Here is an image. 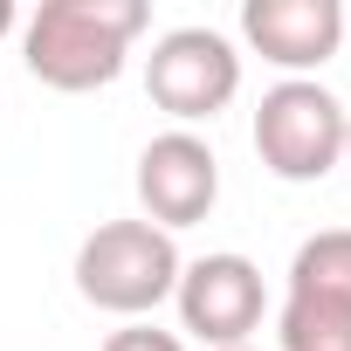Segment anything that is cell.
<instances>
[{"mask_svg": "<svg viewBox=\"0 0 351 351\" xmlns=\"http://www.w3.org/2000/svg\"><path fill=\"white\" fill-rule=\"evenodd\" d=\"M145 28H152L145 0H42L21 21V62L42 90L90 97L124 76V56Z\"/></svg>", "mask_w": 351, "mask_h": 351, "instance_id": "1", "label": "cell"}, {"mask_svg": "<svg viewBox=\"0 0 351 351\" xmlns=\"http://www.w3.org/2000/svg\"><path fill=\"white\" fill-rule=\"evenodd\" d=\"M180 241H172L165 228H152L145 214L131 221H104L83 234L76 248V296L104 317H124V324H145L158 303H172V289H180Z\"/></svg>", "mask_w": 351, "mask_h": 351, "instance_id": "2", "label": "cell"}, {"mask_svg": "<svg viewBox=\"0 0 351 351\" xmlns=\"http://www.w3.org/2000/svg\"><path fill=\"white\" fill-rule=\"evenodd\" d=\"M344 104L317 83V76H282L276 90H262L255 104V158L269 180L282 186H317L344 165Z\"/></svg>", "mask_w": 351, "mask_h": 351, "instance_id": "3", "label": "cell"}, {"mask_svg": "<svg viewBox=\"0 0 351 351\" xmlns=\"http://www.w3.org/2000/svg\"><path fill=\"white\" fill-rule=\"evenodd\" d=\"M145 97L172 117V131L214 124L241 97V49L221 28H165L145 56Z\"/></svg>", "mask_w": 351, "mask_h": 351, "instance_id": "4", "label": "cell"}, {"mask_svg": "<svg viewBox=\"0 0 351 351\" xmlns=\"http://www.w3.org/2000/svg\"><path fill=\"white\" fill-rule=\"evenodd\" d=\"M172 310H180V330L200 337L207 351H234L262 330V310H269V289H262V269L234 248L221 255H200L180 269V289H172Z\"/></svg>", "mask_w": 351, "mask_h": 351, "instance_id": "5", "label": "cell"}, {"mask_svg": "<svg viewBox=\"0 0 351 351\" xmlns=\"http://www.w3.org/2000/svg\"><path fill=\"white\" fill-rule=\"evenodd\" d=\"M221 200V158L200 131H158L145 152H138V207L152 228L180 234V228H200Z\"/></svg>", "mask_w": 351, "mask_h": 351, "instance_id": "6", "label": "cell"}, {"mask_svg": "<svg viewBox=\"0 0 351 351\" xmlns=\"http://www.w3.org/2000/svg\"><path fill=\"white\" fill-rule=\"evenodd\" d=\"M241 42L282 76H317L344 49V8L337 0H248Z\"/></svg>", "mask_w": 351, "mask_h": 351, "instance_id": "7", "label": "cell"}, {"mask_svg": "<svg viewBox=\"0 0 351 351\" xmlns=\"http://www.w3.org/2000/svg\"><path fill=\"white\" fill-rule=\"evenodd\" d=\"M282 296H310V303H344L351 310V228H324L289 255V289Z\"/></svg>", "mask_w": 351, "mask_h": 351, "instance_id": "8", "label": "cell"}, {"mask_svg": "<svg viewBox=\"0 0 351 351\" xmlns=\"http://www.w3.org/2000/svg\"><path fill=\"white\" fill-rule=\"evenodd\" d=\"M104 351H186L180 330H158V324H124L104 337Z\"/></svg>", "mask_w": 351, "mask_h": 351, "instance_id": "9", "label": "cell"}, {"mask_svg": "<svg viewBox=\"0 0 351 351\" xmlns=\"http://www.w3.org/2000/svg\"><path fill=\"white\" fill-rule=\"evenodd\" d=\"M14 28H21V14H14V0H0V42H8Z\"/></svg>", "mask_w": 351, "mask_h": 351, "instance_id": "10", "label": "cell"}, {"mask_svg": "<svg viewBox=\"0 0 351 351\" xmlns=\"http://www.w3.org/2000/svg\"><path fill=\"white\" fill-rule=\"evenodd\" d=\"M344 158H351V117H344Z\"/></svg>", "mask_w": 351, "mask_h": 351, "instance_id": "11", "label": "cell"}, {"mask_svg": "<svg viewBox=\"0 0 351 351\" xmlns=\"http://www.w3.org/2000/svg\"><path fill=\"white\" fill-rule=\"evenodd\" d=\"M234 351H255V344H234Z\"/></svg>", "mask_w": 351, "mask_h": 351, "instance_id": "12", "label": "cell"}]
</instances>
